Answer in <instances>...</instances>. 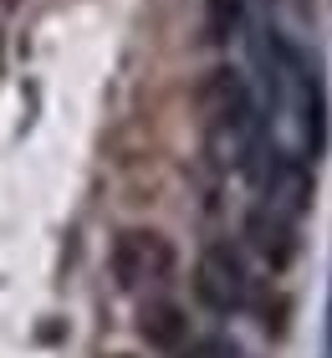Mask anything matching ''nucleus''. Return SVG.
Returning <instances> with one entry per match:
<instances>
[{
  "label": "nucleus",
  "instance_id": "8",
  "mask_svg": "<svg viewBox=\"0 0 332 358\" xmlns=\"http://www.w3.org/2000/svg\"><path fill=\"white\" fill-rule=\"evenodd\" d=\"M185 358H240L236 343H225V338H205V343H194V348H179Z\"/></svg>",
  "mask_w": 332,
  "mask_h": 358
},
{
  "label": "nucleus",
  "instance_id": "10",
  "mask_svg": "<svg viewBox=\"0 0 332 358\" xmlns=\"http://www.w3.org/2000/svg\"><path fill=\"white\" fill-rule=\"evenodd\" d=\"M118 358H133V353H118Z\"/></svg>",
  "mask_w": 332,
  "mask_h": 358
},
{
  "label": "nucleus",
  "instance_id": "2",
  "mask_svg": "<svg viewBox=\"0 0 332 358\" xmlns=\"http://www.w3.org/2000/svg\"><path fill=\"white\" fill-rule=\"evenodd\" d=\"M113 276H118L123 292H143V287H164L174 282L179 271V251L174 241L154 231V225H128V231H118V241H113Z\"/></svg>",
  "mask_w": 332,
  "mask_h": 358
},
{
  "label": "nucleus",
  "instance_id": "4",
  "mask_svg": "<svg viewBox=\"0 0 332 358\" xmlns=\"http://www.w3.org/2000/svg\"><path fill=\"white\" fill-rule=\"evenodd\" d=\"M194 292H199V302H205L210 313H225V317L230 313H245L251 297H256L240 251L225 246V241H215V246L199 251V262H194Z\"/></svg>",
  "mask_w": 332,
  "mask_h": 358
},
{
  "label": "nucleus",
  "instance_id": "9",
  "mask_svg": "<svg viewBox=\"0 0 332 358\" xmlns=\"http://www.w3.org/2000/svg\"><path fill=\"white\" fill-rule=\"evenodd\" d=\"M327 358H332V292H327Z\"/></svg>",
  "mask_w": 332,
  "mask_h": 358
},
{
  "label": "nucleus",
  "instance_id": "3",
  "mask_svg": "<svg viewBox=\"0 0 332 358\" xmlns=\"http://www.w3.org/2000/svg\"><path fill=\"white\" fill-rule=\"evenodd\" d=\"M245 169L256 174V185L266 194V210H276V215H287V220H302L307 210H312L317 185H312V164H307L302 154L276 149V143H261V154Z\"/></svg>",
  "mask_w": 332,
  "mask_h": 358
},
{
  "label": "nucleus",
  "instance_id": "7",
  "mask_svg": "<svg viewBox=\"0 0 332 358\" xmlns=\"http://www.w3.org/2000/svg\"><path fill=\"white\" fill-rule=\"evenodd\" d=\"M240 21H245V0H205V21H199L205 46H225L240 31Z\"/></svg>",
  "mask_w": 332,
  "mask_h": 358
},
{
  "label": "nucleus",
  "instance_id": "5",
  "mask_svg": "<svg viewBox=\"0 0 332 358\" xmlns=\"http://www.w3.org/2000/svg\"><path fill=\"white\" fill-rule=\"evenodd\" d=\"M245 241H251V251L271 271H287L296 262V251H302V241H296V220L276 215V210H266V205H256L251 215H245Z\"/></svg>",
  "mask_w": 332,
  "mask_h": 358
},
{
  "label": "nucleus",
  "instance_id": "1",
  "mask_svg": "<svg viewBox=\"0 0 332 358\" xmlns=\"http://www.w3.org/2000/svg\"><path fill=\"white\" fill-rule=\"evenodd\" d=\"M194 113L199 128H205L210 149L225 159V164H251L266 143V118L251 97V83L236 67H210L194 83Z\"/></svg>",
  "mask_w": 332,
  "mask_h": 358
},
{
  "label": "nucleus",
  "instance_id": "6",
  "mask_svg": "<svg viewBox=\"0 0 332 358\" xmlns=\"http://www.w3.org/2000/svg\"><path fill=\"white\" fill-rule=\"evenodd\" d=\"M138 338H143L148 348H159V353H179V348H185V338H189L185 307H174V302H143Z\"/></svg>",
  "mask_w": 332,
  "mask_h": 358
}]
</instances>
